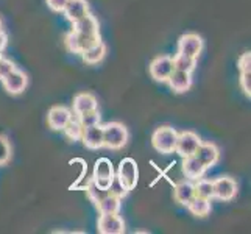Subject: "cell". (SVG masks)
I'll list each match as a JSON object with an SVG mask.
<instances>
[{
    "label": "cell",
    "mask_w": 251,
    "mask_h": 234,
    "mask_svg": "<svg viewBox=\"0 0 251 234\" xmlns=\"http://www.w3.org/2000/svg\"><path fill=\"white\" fill-rule=\"evenodd\" d=\"M103 127V147L109 150H120L126 145L129 139V133L124 124L109 122Z\"/></svg>",
    "instance_id": "obj_1"
},
{
    "label": "cell",
    "mask_w": 251,
    "mask_h": 234,
    "mask_svg": "<svg viewBox=\"0 0 251 234\" xmlns=\"http://www.w3.org/2000/svg\"><path fill=\"white\" fill-rule=\"evenodd\" d=\"M176 137H178V131L175 128L167 127V125L159 127L154 130V133L151 136V144L156 152L162 155H170L175 152Z\"/></svg>",
    "instance_id": "obj_2"
},
{
    "label": "cell",
    "mask_w": 251,
    "mask_h": 234,
    "mask_svg": "<svg viewBox=\"0 0 251 234\" xmlns=\"http://www.w3.org/2000/svg\"><path fill=\"white\" fill-rule=\"evenodd\" d=\"M100 41H101L100 34H94V36H91V34H81V33H76V31L71 30L64 36V46L71 53L80 55L81 52H84L86 49H89L94 44H97Z\"/></svg>",
    "instance_id": "obj_3"
},
{
    "label": "cell",
    "mask_w": 251,
    "mask_h": 234,
    "mask_svg": "<svg viewBox=\"0 0 251 234\" xmlns=\"http://www.w3.org/2000/svg\"><path fill=\"white\" fill-rule=\"evenodd\" d=\"M116 177L128 190H133L139 180V169H137L136 161L133 158H124L119 164Z\"/></svg>",
    "instance_id": "obj_4"
},
{
    "label": "cell",
    "mask_w": 251,
    "mask_h": 234,
    "mask_svg": "<svg viewBox=\"0 0 251 234\" xmlns=\"http://www.w3.org/2000/svg\"><path fill=\"white\" fill-rule=\"evenodd\" d=\"M204 41L200 34L197 33H186L178 39V53H183L186 56L198 59L203 52Z\"/></svg>",
    "instance_id": "obj_5"
},
{
    "label": "cell",
    "mask_w": 251,
    "mask_h": 234,
    "mask_svg": "<svg viewBox=\"0 0 251 234\" xmlns=\"http://www.w3.org/2000/svg\"><path fill=\"white\" fill-rule=\"evenodd\" d=\"M201 144V139L198 137L197 133L194 131H181L178 133L176 137V145H175V153H178L181 158H186V156H192L195 155L198 145Z\"/></svg>",
    "instance_id": "obj_6"
},
{
    "label": "cell",
    "mask_w": 251,
    "mask_h": 234,
    "mask_svg": "<svg viewBox=\"0 0 251 234\" xmlns=\"http://www.w3.org/2000/svg\"><path fill=\"white\" fill-rule=\"evenodd\" d=\"M172 72H173V59L167 55L156 56L150 63V75L154 81L167 83Z\"/></svg>",
    "instance_id": "obj_7"
},
{
    "label": "cell",
    "mask_w": 251,
    "mask_h": 234,
    "mask_svg": "<svg viewBox=\"0 0 251 234\" xmlns=\"http://www.w3.org/2000/svg\"><path fill=\"white\" fill-rule=\"evenodd\" d=\"M97 231L100 234H124L126 231L125 222L119 214H100Z\"/></svg>",
    "instance_id": "obj_8"
},
{
    "label": "cell",
    "mask_w": 251,
    "mask_h": 234,
    "mask_svg": "<svg viewBox=\"0 0 251 234\" xmlns=\"http://www.w3.org/2000/svg\"><path fill=\"white\" fill-rule=\"evenodd\" d=\"M3 84V88L8 94L11 95H19L25 91V88H27L28 84V77L25 72L19 71V69H14V71H11L10 74H8L3 80H0Z\"/></svg>",
    "instance_id": "obj_9"
},
{
    "label": "cell",
    "mask_w": 251,
    "mask_h": 234,
    "mask_svg": "<svg viewBox=\"0 0 251 234\" xmlns=\"http://www.w3.org/2000/svg\"><path fill=\"white\" fill-rule=\"evenodd\" d=\"M237 195V183L231 177H220L214 180V198L222 202H231Z\"/></svg>",
    "instance_id": "obj_10"
},
{
    "label": "cell",
    "mask_w": 251,
    "mask_h": 234,
    "mask_svg": "<svg viewBox=\"0 0 251 234\" xmlns=\"http://www.w3.org/2000/svg\"><path fill=\"white\" fill-rule=\"evenodd\" d=\"M195 156L198 159H200V162L203 164V166L206 169H211L214 167L215 164L219 162L220 159V150L219 147L212 144V142H203L198 145V149L195 152Z\"/></svg>",
    "instance_id": "obj_11"
},
{
    "label": "cell",
    "mask_w": 251,
    "mask_h": 234,
    "mask_svg": "<svg viewBox=\"0 0 251 234\" xmlns=\"http://www.w3.org/2000/svg\"><path fill=\"white\" fill-rule=\"evenodd\" d=\"M72 116H74L72 111L64 108V106H53V108H50L49 116H47L49 127L51 130H55V131H63V128L67 125V122L71 120Z\"/></svg>",
    "instance_id": "obj_12"
},
{
    "label": "cell",
    "mask_w": 251,
    "mask_h": 234,
    "mask_svg": "<svg viewBox=\"0 0 251 234\" xmlns=\"http://www.w3.org/2000/svg\"><path fill=\"white\" fill-rule=\"evenodd\" d=\"M72 106H74V114L75 116H83V114H86V112L99 109V103H97V99H95L92 94L80 92V94H76L74 97Z\"/></svg>",
    "instance_id": "obj_13"
},
{
    "label": "cell",
    "mask_w": 251,
    "mask_h": 234,
    "mask_svg": "<svg viewBox=\"0 0 251 234\" xmlns=\"http://www.w3.org/2000/svg\"><path fill=\"white\" fill-rule=\"evenodd\" d=\"M181 170H183L184 177L190 181H197L204 177L206 173V167L200 162V159L197 158L195 155L192 156H186L183 158V166H181Z\"/></svg>",
    "instance_id": "obj_14"
},
{
    "label": "cell",
    "mask_w": 251,
    "mask_h": 234,
    "mask_svg": "<svg viewBox=\"0 0 251 234\" xmlns=\"http://www.w3.org/2000/svg\"><path fill=\"white\" fill-rule=\"evenodd\" d=\"M170 89L175 94H184L186 91H189L192 88V74L189 72H183V71H175L170 74L169 80H167Z\"/></svg>",
    "instance_id": "obj_15"
},
{
    "label": "cell",
    "mask_w": 251,
    "mask_h": 234,
    "mask_svg": "<svg viewBox=\"0 0 251 234\" xmlns=\"http://www.w3.org/2000/svg\"><path fill=\"white\" fill-rule=\"evenodd\" d=\"M80 141H83V144L91 150L101 149L103 147V127L99 124L94 127L83 128V134H81Z\"/></svg>",
    "instance_id": "obj_16"
},
{
    "label": "cell",
    "mask_w": 251,
    "mask_h": 234,
    "mask_svg": "<svg viewBox=\"0 0 251 234\" xmlns=\"http://www.w3.org/2000/svg\"><path fill=\"white\" fill-rule=\"evenodd\" d=\"M63 13L66 16V19L74 24L76 21H80L81 17H84L91 11H89V5L86 0H69L64 6Z\"/></svg>",
    "instance_id": "obj_17"
},
{
    "label": "cell",
    "mask_w": 251,
    "mask_h": 234,
    "mask_svg": "<svg viewBox=\"0 0 251 234\" xmlns=\"http://www.w3.org/2000/svg\"><path fill=\"white\" fill-rule=\"evenodd\" d=\"M72 30L76 33H81V34H100V27H99V21L97 17L94 14L88 13L84 17H81L80 21H76L72 24Z\"/></svg>",
    "instance_id": "obj_18"
},
{
    "label": "cell",
    "mask_w": 251,
    "mask_h": 234,
    "mask_svg": "<svg viewBox=\"0 0 251 234\" xmlns=\"http://www.w3.org/2000/svg\"><path fill=\"white\" fill-rule=\"evenodd\" d=\"M173 197H175V200L179 205L187 206V203L195 197L194 183L190 180L181 181V183H175V186H173Z\"/></svg>",
    "instance_id": "obj_19"
},
{
    "label": "cell",
    "mask_w": 251,
    "mask_h": 234,
    "mask_svg": "<svg viewBox=\"0 0 251 234\" xmlns=\"http://www.w3.org/2000/svg\"><path fill=\"white\" fill-rule=\"evenodd\" d=\"M80 55L86 64H91V66L99 64L103 61V58L106 56V46H105V42L100 41L97 44H94L89 49H86L84 52H81Z\"/></svg>",
    "instance_id": "obj_20"
},
{
    "label": "cell",
    "mask_w": 251,
    "mask_h": 234,
    "mask_svg": "<svg viewBox=\"0 0 251 234\" xmlns=\"http://www.w3.org/2000/svg\"><path fill=\"white\" fill-rule=\"evenodd\" d=\"M116 175L112 162L108 158H100L94 164L92 180H112Z\"/></svg>",
    "instance_id": "obj_21"
},
{
    "label": "cell",
    "mask_w": 251,
    "mask_h": 234,
    "mask_svg": "<svg viewBox=\"0 0 251 234\" xmlns=\"http://www.w3.org/2000/svg\"><path fill=\"white\" fill-rule=\"evenodd\" d=\"M120 206H122V198L108 194L106 197L101 198L95 208H97L100 214H119Z\"/></svg>",
    "instance_id": "obj_22"
},
{
    "label": "cell",
    "mask_w": 251,
    "mask_h": 234,
    "mask_svg": "<svg viewBox=\"0 0 251 234\" xmlns=\"http://www.w3.org/2000/svg\"><path fill=\"white\" fill-rule=\"evenodd\" d=\"M187 209L190 214H194L195 217H206L211 212V200L203 197H194L192 200L187 203Z\"/></svg>",
    "instance_id": "obj_23"
},
{
    "label": "cell",
    "mask_w": 251,
    "mask_h": 234,
    "mask_svg": "<svg viewBox=\"0 0 251 234\" xmlns=\"http://www.w3.org/2000/svg\"><path fill=\"white\" fill-rule=\"evenodd\" d=\"M172 59H173V69H175V71H183V72L192 74L197 67V59L186 56L183 53H176Z\"/></svg>",
    "instance_id": "obj_24"
},
{
    "label": "cell",
    "mask_w": 251,
    "mask_h": 234,
    "mask_svg": "<svg viewBox=\"0 0 251 234\" xmlns=\"http://www.w3.org/2000/svg\"><path fill=\"white\" fill-rule=\"evenodd\" d=\"M63 131L71 141H80L83 134V125L80 122V119L76 116H72L71 120L67 122V125L63 128Z\"/></svg>",
    "instance_id": "obj_25"
},
{
    "label": "cell",
    "mask_w": 251,
    "mask_h": 234,
    "mask_svg": "<svg viewBox=\"0 0 251 234\" xmlns=\"http://www.w3.org/2000/svg\"><path fill=\"white\" fill-rule=\"evenodd\" d=\"M194 189H195L197 197H203V198H207V200H212L214 198V181L212 180H204V178L197 180L194 183Z\"/></svg>",
    "instance_id": "obj_26"
},
{
    "label": "cell",
    "mask_w": 251,
    "mask_h": 234,
    "mask_svg": "<svg viewBox=\"0 0 251 234\" xmlns=\"http://www.w3.org/2000/svg\"><path fill=\"white\" fill-rule=\"evenodd\" d=\"M84 190H86V195H88V198H89V200H91L95 206H97V203L101 200L103 197H106V195H108V190L99 187L97 184L94 183L92 180L88 181V184L84 186Z\"/></svg>",
    "instance_id": "obj_27"
},
{
    "label": "cell",
    "mask_w": 251,
    "mask_h": 234,
    "mask_svg": "<svg viewBox=\"0 0 251 234\" xmlns=\"http://www.w3.org/2000/svg\"><path fill=\"white\" fill-rule=\"evenodd\" d=\"M80 119V122L83 125V128H88V127H94V125H99L100 124V112L99 109H95V111H91V112H86V114L83 116H76Z\"/></svg>",
    "instance_id": "obj_28"
},
{
    "label": "cell",
    "mask_w": 251,
    "mask_h": 234,
    "mask_svg": "<svg viewBox=\"0 0 251 234\" xmlns=\"http://www.w3.org/2000/svg\"><path fill=\"white\" fill-rule=\"evenodd\" d=\"M128 192H129V190H128L122 183H120L119 178L114 175V178L111 180V184H109V187H108V194H112V195H116V197H119V198H124V197L128 195Z\"/></svg>",
    "instance_id": "obj_29"
},
{
    "label": "cell",
    "mask_w": 251,
    "mask_h": 234,
    "mask_svg": "<svg viewBox=\"0 0 251 234\" xmlns=\"http://www.w3.org/2000/svg\"><path fill=\"white\" fill-rule=\"evenodd\" d=\"M10 159H11V145L5 136H0V166H5Z\"/></svg>",
    "instance_id": "obj_30"
},
{
    "label": "cell",
    "mask_w": 251,
    "mask_h": 234,
    "mask_svg": "<svg viewBox=\"0 0 251 234\" xmlns=\"http://www.w3.org/2000/svg\"><path fill=\"white\" fill-rule=\"evenodd\" d=\"M237 66H239L240 74L251 72V53H250V52H245V53L240 55Z\"/></svg>",
    "instance_id": "obj_31"
},
{
    "label": "cell",
    "mask_w": 251,
    "mask_h": 234,
    "mask_svg": "<svg viewBox=\"0 0 251 234\" xmlns=\"http://www.w3.org/2000/svg\"><path fill=\"white\" fill-rule=\"evenodd\" d=\"M240 88L244 91V94L250 99L251 97V72H245V74H240Z\"/></svg>",
    "instance_id": "obj_32"
},
{
    "label": "cell",
    "mask_w": 251,
    "mask_h": 234,
    "mask_svg": "<svg viewBox=\"0 0 251 234\" xmlns=\"http://www.w3.org/2000/svg\"><path fill=\"white\" fill-rule=\"evenodd\" d=\"M14 69H16V66L10 61V59L0 56V80H3V78L11 71H14Z\"/></svg>",
    "instance_id": "obj_33"
},
{
    "label": "cell",
    "mask_w": 251,
    "mask_h": 234,
    "mask_svg": "<svg viewBox=\"0 0 251 234\" xmlns=\"http://www.w3.org/2000/svg\"><path fill=\"white\" fill-rule=\"evenodd\" d=\"M47 2V6L50 8L53 13H63L66 3L69 2V0H46Z\"/></svg>",
    "instance_id": "obj_34"
},
{
    "label": "cell",
    "mask_w": 251,
    "mask_h": 234,
    "mask_svg": "<svg viewBox=\"0 0 251 234\" xmlns=\"http://www.w3.org/2000/svg\"><path fill=\"white\" fill-rule=\"evenodd\" d=\"M6 46H8V36H6V33L2 30L0 31V53L6 49Z\"/></svg>",
    "instance_id": "obj_35"
},
{
    "label": "cell",
    "mask_w": 251,
    "mask_h": 234,
    "mask_svg": "<svg viewBox=\"0 0 251 234\" xmlns=\"http://www.w3.org/2000/svg\"><path fill=\"white\" fill-rule=\"evenodd\" d=\"M0 31H2V19H0Z\"/></svg>",
    "instance_id": "obj_36"
},
{
    "label": "cell",
    "mask_w": 251,
    "mask_h": 234,
    "mask_svg": "<svg viewBox=\"0 0 251 234\" xmlns=\"http://www.w3.org/2000/svg\"><path fill=\"white\" fill-rule=\"evenodd\" d=\"M0 56H2V53H0Z\"/></svg>",
    "instance_id": "obj_37"
}]
</instances>
